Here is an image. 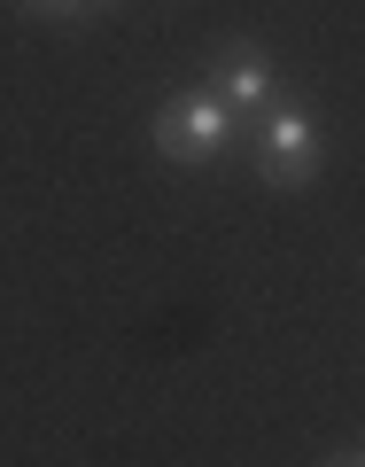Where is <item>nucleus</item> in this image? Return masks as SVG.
Returning <instances> with one entry per match:
<instances>
[{
  "label": "nucleus",
  "mask_w": 365,
  "mask_h": 467,
  "mask_svg": "<svg viewBox=\"0 0 365 467\" xmlns=\"http://www.w3.org/2000/svg\"><path fill=\"white\" fill-rule=\"evenodd\" d=\"M249 156H257V180L272 195H311L327 180V133H319V109L303 94H280L272 109L249 117Z\"/></svg>",
  "instance_id": "f257e3e1"
},
{
  "label": "nucleus",
  "mask_w": 365,
  "mask_h": 467,
  "mask_svg": "<svg viewBox=\"0 0 365 467\" xmlns=\"http://www.w3.org/2000/svg\"><path fill=\"white\" fill-rule=\"evenodd\" d=\"M148 140H156V156H164L171 171H210L218 156L241 140V117H233L226 101L210 94V86H179V94L156 101Z\"/></svg>",
  "instance_id": "f03ea898"
},
{
  "label": "nucleus",
  "mask_w": 365,
  "mask_h": 467,
  "mask_svg": "<svg viewBox=\"0 0 365 467\" xmlns=\"http://www.w3.org/2000/svg\"><path fill=\"white\" fill-rule=\"evenodd\" d=\"M202 86H210L233 117H257V109H272V101L288 94L280 70H272V55L257 47V39H218V47H210V78H202Z\"/></svg>",
  "instance_id": "7ed1b4c3"
},
{
  "label": "nucleus",
  "mask_w": 365,
  "mask_h": 467,
  "mask_svg": "<svg viewBox=\"0 0 365 467\" xmlns=\"http://www.w3.org/2000/svg\"><path fill=\"white\" fill-rule=\"evenodd\" d=\"M32 16H63V24H78V16H101V8H117V0H24Z\"/></svg>",
  "instance_id": "20e7f679"
},
{
  "label": "nucleus",
  "mask_w": 365,
  "mask_h": 467,
  "mask_svg": "<svg viewBox=\"0 0 365 467\" xmlns=\"http://www.w3.org/2000/svg\"><path fill=\"white\" fill-rule=\"evenodd\" d=\"M334 467H365V451H350V460H334Z\"/></svg>",
  "instance_id": "39448f33"
}]
</instances>
